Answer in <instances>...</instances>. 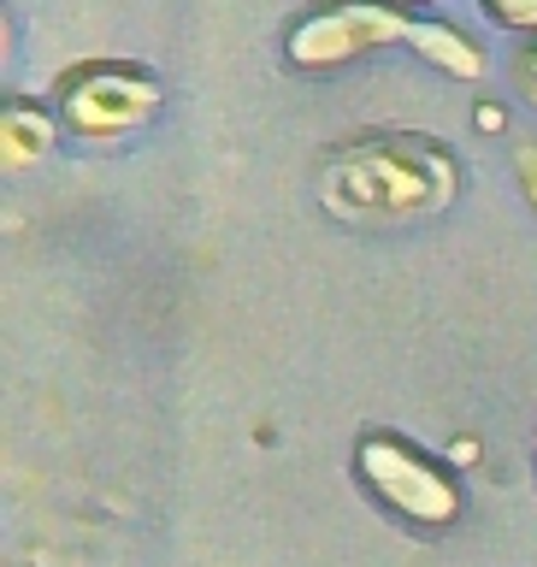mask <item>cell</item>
I'll use <instances>...</instances> for the list:
<instances>
[{
  "mask_svg": "<svg viewBox=\"0 0 537 567\" xmlns=\"http://www.w3.org/2000/svg\"><path fill=\"white\" fill-rule=\"evenodd\" d=\"M461 172L432 136H361L319 166V202L354 225L432 219L455 202Z\"/></svg>",
  "mask_w": 537,
  "mask_h": 567,
  "instance_id": "obj_1",
  "label": "cell"
},
{
  "mask_svg": "<svg viewBox=\"0 0 537 567\" xmlns=\"http://www.w3.org/2000/svg\"><path fill=\"white\" fill-rule=\"evenodd\" d=\"M53 101H60L65 131H78L89 142H113V136H131L136 124H148L159 113V83L142 65L95 60V65L65 71Z\"/></svg>",
  "mask_w": 537,
  "mask_h": 567,
  "instance_id": "obj_2",
  "label": "cell"
},
{
  "mask_svg": "<svg viewBox=\"0 0 537 567\" xmlns=\"http://www.w3.org/2000/svg\"><path fill=\"white\" fill-rule=\"evenodd\" d=\"M354 467H361L366 491L379 496L390 514H402V520H414V526H450L455 514H461L455 478L443 473L432 455H420L414 443H402V437H390V432L361 437Z\"/></svg>",
  "mask_w": 537,
  "mask_h": 567,
  "instance_id": "obj_3",
  "label": "cell"
},
{
  "mask_svg": "<svg viewBox=\"0 0 537 567\" xmlns=\"http://www.w3.org/2000/svg\"><path fill=\"white\" fill-rule=\"evenodd\" d=\"M414 18L407 7H390V0H331V7H313L283 42V60L301 71H326V65H349L361 53L384 48V42H407Z\"/></svg>",
  "mask_w": 537,
  "mask_h": 567,
  "instance_id": "obj_4",
  "label": "cell"
},
{
  "mask_svg": "<svg viewBox=\"0 0 537 567\" xmlns=\"http://www.w3.org/2000/svg\"><path fill=\"white\" fill-rule=\"evenodd\" d=\"M407 42H414L420 60H432L437 71H450V78H485V53H478L461 30L437 24V18H414Z\"/></svg>",
  "mask_w": 537,
  "mask_h": 567,
  "instance_id": "obj_5",
  "label": "cell"
},
{
  "mask_svg": "<svg viewBox=\"0 0 537 567\" xmlns=\"http://www.w3.org/2000/svg\"><path fill=\"white\" fill-rule=\"evenodd\" d=\"M48 148H53V118L30 101H12L7 113H0V159L18 172V166H30V159H42Z\"/></svg>",
  "mask_w": 537,
  "mask_h": 567,
  "instance_id": "obj_6",
  "label": "cell"
},
{
  "mask_svg": "<svg viewBox=\"0 0 537 567\" xmlns=\"http://www.w3.org/2000/svg\"><path fill=\"white\" fill-rule=\"evenodd\" d=\"M485 12H490L503 30H526V35H537V0H485Z\"/></svg>",
  "mask_w": 537,
  "mask_h": 567,
  "instance_id": "obj_7",
  "label": "cell"
},
{
  "mask_svg": "<svg viewBox=\"0 0 537 567\" xmlns=\"http://www.w3.org/2000/svg\"><path fill=\"white\" fill-rule=\"evenodd\" d=\"M514 172H520V189H526V202L537 207V142H526V148H514Z\"/></svg>",
  "mask_w": 537,
  "mask_h": 567,
  "instance_id": "obj_8",
  "label": "cell"
},
{
  "mask_svg": "<svg viewBox=\"0 0 537 567\" xmlns=\"http://www.w3.org/2000/svg\"><path fill=\"white\" fill-rule=\"evenodd\" d=\"M520 95L537 106V48H526V60H520Z\"/></svg>",
  "mask_w": 537,
  "mask_h": 567,
  "instance_id": "obj_9",
  "label": "cell"
},
{
  "mask_svg": "<svg viewBox=\"0 0 537 567\" xmlns=\"http://www.w3.org/2000/svg\"><path fill=\"white\" fill-rule=\"evenodd\" d=\"M390 7H432V0H390Z\"/></svg>",
  "mask_w": 537,
  "mask_h": 567,
  "instance_id": "obj_10",
  "label": "cell"
}]
</instances>
